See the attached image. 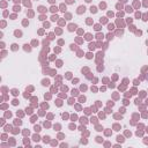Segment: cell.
<instances>
[{
	"mask_svg": "<svg viewBox=\"0 0 148 148\" xmlns=\"http://www.w3.org/2000/svg\"><path fill=\"white\" fill-rule=\"evenodd\" d=\"M147 80H148V74H147Z\"/></svg>",
	"mask_w": 148,
	"mask_h": 148,
	"instance_id": "obj_1",
	"label": "cell"
}]
</instances>
